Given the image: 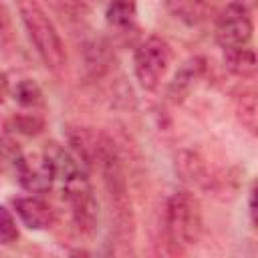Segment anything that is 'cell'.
Masks as SVG:
<instances>
[{
    "label": "cell",
    "instance_id": "cell-1",
    "mask_svg": "<svg viewBox=\"0 0 258 258\" xmlns=\"http://www.w3.org/2000/svg\"><path fill=\"white\" fill-rule=\"evenodd\" d=\"M18 10H20L22 22L28 30V36H30L38 56L42 58V62L50 71L62 69V64L67 62L64 44L60 40V34L56 30V26L46 16V12L34 0H20Z\"/></svg>",
    "mask_w": 258,
    "mask_h": 258
},
{
    "label": "cell",
    "instance_id": "cell-12",
    "mask_svg": "<svg viewBox=\"0 0 258 258\" xmlns=\"http://www.w3.org/2000/svg\"><path fill=\"white\" fill-rule=\"evenodd\" d=\"M18 240V228L16 222L4 206H0V246H10Z\"/></svg>",
    "mask_w": 258,
    "mask_h": 258
},
{
    "label": "cell",
    "instance_id": "cell-3",
    "mask_svg": "<svg viewBox=\"0 0 258 258\" xmlns=\"http://www.w3.org/2000/svg\"><path fill=\"white\" fill-rule=\"evenodd\" d=\"M171 62V48L169 44L159 36L145 38L133 56V69L139 85L147 91H153L161 79L165 77Z\"/></svg>",
    "mask_w": 258,
    "mask_h": 258
},
{
    "label": "cell",
    "instance_id": "cell-8",
    "mask_svg": "<svg viewBox=\"0 0 258 258\" xmlns=\"http://www.w3.org/2000/svg\"><path fill=\"white\" fill-rule=\"evenodd\" d=\"M224 64L226 69L242 79H252L256 75V52L250 46L224 48Z\"/></svg>",
    "mask_w": 258,
    "mask_h": 258
},
{
    "label": "cell",
    "instance_id": "cell-4",
    "mask_svg": "<svg viewBox=\"0 0 258 258\" xmlns=\"http://www.w3.org/2000/svg\"><path fill=\"white\" fill-rule=\"evenodd\" d=\"M252 40V20L244 4H230L216 24V42L222 48L248 46Z\"/></svg>",
    "mask_w": 258,
    "mask_h": 258
},
{
    "label": "cell",
    "instance_id": "cell-6",
    "mask_svg": "<svg viewBox=\"0 0 258 258\" xmlns=\"http://www.w3.org/2000/svg\"><path fill=\"white\" fill-rule=\"evenodd\" d=\"M204 71H206V60H204L202 56L187 58V60L177 69L173 81L169 83V89H167L169 99L175 101V103L183 101V99L191 93V89L196 87V83L202 79Z\"/></svg>",
    "mask_w": 258,
    "mask_h": 258
},
{
    "label": "cell",
    "instance_id": "cell-10",
    "mask_svg": "<svg viewBox=\"0 0 258 258\" xmlns=\"http://www.w3.org/2000/svg\"><path fill=\"white\" fill-rule=\"evenodd\" d=\"M236 111H238L240 123H242L250 133H256V127H258V103H256V95H254L252 91L240 95Z\"/></svg>",
    "mask_w": 258,
    "mask_h": 258
},
{
    "label": "cell",
    "instance_id": "cell-7",
    "mask_svg": "<svg viewBox=\"0 0 258 258\" xmlns=\"http://www.w3.org/2000/svg\"><path fill=\"white\" fill-rule=\"evenodd\" d=\"M14 210L20 216L22 224L26 228H30V230H46L52 224V212H50V208L42 200H38L34 196L16 198L14 200Z\"/></svg>",
    "mask_w": 258,
    "mask_h": 258
},
{
    "label": "cell",
    "instance_id": "cell-5",
    "mask_svg": "<svg viewBox=\"0 0 258 258\" xmlns=\"http://www.w3.org/2000/svg\"><path fill=\"white\" fill-rule=\"evenodd\" d=\"M14 169L20 185L32 194H44L54 183V171L46 153L18 155L14 159Z\"/></svg>",
    "mask_w": 258,
    "mask_h": 258
},
{
    "label": "cell",
    "instance_id": "cell-9",
    "mask_svg": "<svg viewBox=\"0 0 258 258\" xmlns=\"http://www.w3.org/2000/svg\"><path fill=\"white\" fill-rule=\"evenodd\" d=\"M167 8L175 18L198 24L206 14V0H167Z\"/></svg>",
    "mask_w": 258,
    "mask_h": 258
},
{
    "label": "cell",
    "instance_id": "cell-2",
    "mask_svg": "<svg viewBox=\"0 0 258 258\" xmlns=\"http://www.w3.org/2000/svg\"><path fill=\"white\" fill-rule=\"evenodd\" d=\"M165 230L175 246H191L198 242L202 234V210L191 194L179 191L169 198L165 210Z\"/></svg>",
    "mask_w": 258,
    "mask_h": 258
},
{
    "label": "cell",
    "instance_id": "cell-11",
    "mask_svg": "<svg viewBox=\"0 0 258 258\" xmlns=\"http://www.w3.org/2000/svg\"><path fill=\"white\" fill-rule=\"evenodd\" d=\"M14 101L22 107H36L42 101V91L32 79H22L14 87Z\"/></svg>",
    "mask_w": 258,
    "mask_h": 258
},
{
    "label": "cell",
    "instance_id": "cell-13",
    "mask_svg": "<svg viewBox=\"0 0 258 258\" xmlns=\"http://www.w3.org/2000/svg\"><path fill=\"white\" fill-rule=\"evenodd\" d=\"M99 2H103V6H105V8H107V6H109V4H113V2H119V0H99Z\"/></svg>",
    "mask_w": 258,
    "mask_h": 258
}]
</instances>
